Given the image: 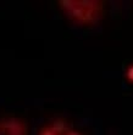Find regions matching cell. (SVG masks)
I'll return each instance as SVG.
<instances>
[{"label":"cell","instance_id":"cell-1","mask_svg":"<svg viewBox=\"0 0 133 135\" xmlns=\"http://www.w3.org/2000/svg\"><path fill=\"white\" fill-rule=\"evenodd\" d=\"M0 135H27L25 123L18 118H5L0 120Z\"/></svg>","mask_w":133,"mask_h":135},{"label":"cell","instance_id":"cell-2","mask_svg":"<svg viewBox=\"0 0 133 135\" xmlns=\"http://www.w3.org/2000/svg\"><path fill=\"white\" fill-rule=\"evenodd\" d=\"M65 6L68 9V11L72 12V15L78 16L81 12V17L82 18H91L93 17L98 10V5L95 3H88V1H82V3H63Z\"/></svg>","mask_w":133,"mask_h":135},{"label":"cell","instance_id":"cell-3","mask_svg":"<svg viewBox=\"0 0 133 135\" xmlns=\"http://www.w3.org/2000/svg\"><path fill=\"white\" fill-rule=\"evenodd\" d=\"M40 135H78L75 132L70 130L68 128L63 127L61 124H54L50 127H46L45 129H43V132Z\"/></svg>","mask_w":133,"mask_h":135}]
</instances>
